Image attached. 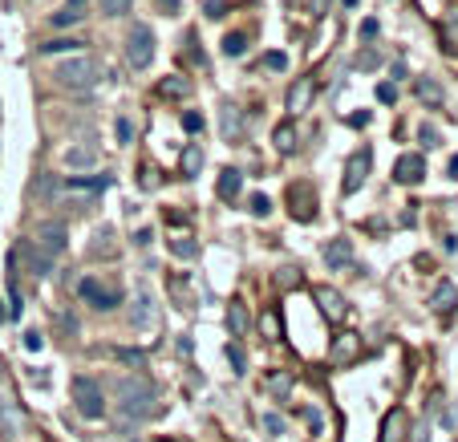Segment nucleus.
<instances>
[{"instance_id": "obj_1", "label": "nucleus", "mask_w": 458, "mask_h": 442, "mask_svg": "<svg viewBox=\"0 0 458 442\" xmlns=\"http://www.w3.org/2000/svg\"><path fill=\"white\" fill-rule=\"evenodd\" d=\"M118 414L126 422H142L154 414V386L147 377H122L118 381Z\"/></svg>"}, {"instance_id": "obj_2", "label": "nucleus", "mask_w": 458, "mask_h": 442, "mask_svg": "<svg viewBox=\"0 0 458 442\" xmlns=\"http://www.w3.org/2000/svg\"><path fill=\"white\" fill-rule=\"evenodd\" d=\"M57 85H66V90H89V85L101 78V69L94 57H69L66 66H57Z\"/></svg>"}, {"instance_id": "obj_3", "label": "nucleus", "mask_w": 458, "mask_h": 442, "mask_svg": "<svg viewBox=\"0 0 458 442\" xmlns=\"http://www.w3.org/2000/svg\"><path fill=\"white\" fill-rule=\"evenodd\" d=\"M69 390H73V402L82 410V418H101L106 414V398H101V386L94 377H73Z\"/></svg>"}, {"instance_id": "obj_4", "label": "nucleus", "mask_w": 458, "mask_h": 442, "mask_svg": "<svg viewBox=\"0 0 458 442\" xmlns=\"http://www.w3.org/2000/svg\"><path fill=\"white\" fill-rule=\"evenodd\" d=\"M126 57H130L134 69H147L154 61V33L150 25H134L130 37H126Z\"/></svg>"}, {"instance_id": "obj_5", "label": "nucleus", "mask_w": 458, "mask_h": 442, "mask_svg": "<svg viewBox=\"0 0 458 442\" xmlns=\"http://www.w3.org/2000/svg\"><path fill=\"white\" fill-rule=\"evenodd\" d=\"M33 247L45 260H57V256L66 252V228H61V223H41L37 235H33Z\"/></svg>"}, {"instance_id": "obj_6", "label": "nucleus", "mask_w": 458, "mask_h": 442, "mask_svg": "<svg viewBox=\"0 0 458 442\" xmlns=\"http://www.w3.org/2000/svg\"><path fill=\"white\" fill-rule=\"evenodd\" d=\"M369 166H373V150L365 147V150H357L349 163H345V183H341V191L345 195H353L361 183H365V175H369Z\"/></svg>"}, {"instance_id": "obj_7", "label": "nucleus", "mask_w": 458, "mask_h": 442, "mask_svg": "<svg viewBox=\"0 0 458 442\" xmlns=\"http://www.w3.org/2000/svg\"><path fill=\"white\" fill-rule=\"evenodd\" d=\"M78 293H82L85 300L94 305V309H114L118 300H122V293H118V288H101L98 280H89V276H85L82 284H78Z\"/></svg>"}, {"instance_id": "obj_8", "label": "nucleus", "mask_w": 458, "mask_h": 442, "mask_svg": "<svg viewBox=\"0 0 458 442\" xmlns=\"http://www.w3.org/2000/svg\"><path fill=\"white\" fill-rule=\"evenodd\" d=\"M393 179L406 183V187L422 183L426 179V159H422V154H402V159L393 163Z\"/></svg>"}, {"instance_id": "obj_9", "label": "nucleus", "mask_w": 458, "mask_h": 442, "mask_svg": "<svg viewBox=\"0 0 458 442\" xmlns=\"http://www.w3.org/2000/svg\"><path fill=\"white\" fill-rule=\"evenodd\" d=\"M288 203H292V219H300V223H309L312 215H316V195H312L309 183L292 187V191H288Z\"/></svg>"}, {"instance_id": "obj_10", "label": "nucleus", "mask_w": 458, "mask_h": 442, "mask_svg": "<svg viewBox=\"0 0 458 442\" xmlns=\"http://www.w3.org/2000/svg\"><path fill=\"white\" fill-rule=\"evenodd\" d=\"M316 305H321V312H325L328 321H345V312H349V305H345L341 293H333V288H316Z\"/></svg>"}, {"instance_id": "obj_11", "label": "nucleus", "mask_w": 458, "mask_h": 442, "mask_svg": "<svg viewBox=\"0 0 458 442\" xmlns=\"http://www.w3.org/2000/svg\"><path fill=\"white\" fill-rule=\"evenodd\" d=\"M454 305H458V288L450 284V280H442L438 288L430 293V309L438 312V317H450V312H454Z\"/></svg>"}, {"instance_id": "obj_12", "label": "nucleus", "mask_w": 458, "mask_h": 442, "mask_svg": "<svg viewBox=\"0 0 458 442\" xmlns=\"http://www.w3.org/2000/svg\"><path fill=\"white\" fill-rule=\"evenodd\" d=\"M357 353H361V337H353V333H341V337H337V345L328 349V361H333V365H349Z\"/></svg>"}, {"instance_id": "obj_13", "label": "nucleus", "mask_w": 458, "mask_h": 442, "mask_svg": "<svg viewBox=\"0 0 458 442\" xmlns=\"http://www.w3.org/2000/svg\"><path fill=\"white\" fill-rule=\"evenodd\" d=\"M312 94H316V85H312L309 78H300V82L288 90V110H292V114H304L312 106Z\"/></svg>"}, {"instance_id": "obj_14", "label": "nucleus", "mask_w": 458, "mask_h": 442, "mask_svg": "<svg viewBox=\"0 0 458 442\" xmlns=\"http://www.w3.org/2000/svg\"><path fill=\"white\" fill-rule=\"evenodd\" d=\"M349 260H353V240L337 235V240L325 247V264H328V268H345Z\"/></svg>"}, {"instance_id": "obj_15", "label": "nucleus", "mask_w": 458, "mask_h": 442, "mask_svg": "<svg viewBox=\"0 0 458 442\" xmlns=\"http://www.w3.org/2000/svg\"><path fill=\"white\" fill-rule=\"evenodd\" d=\"M89 17V0H66L61 13H53V25H78Z\"/></svg>"}, {"instance_id": "obj_16", "label": "nucleus", "mask_w": 458, "mask_h": 442, "mask_svg": "<svg viewBox=\"0 0 458 442\" xmlns=\"http://www.w3.org/2000/svg\"><path fill=\"white\" fill-rule=\"evenodd\" d=\"M215 191H219V199H235L244 191V175H240L235 166H228V171L219 175V187H215Z\"/></svg>"}, {"instance_id": "obj_17", "label": "nucleus", "mask_w": 458, "mask_h": 442, "mask_svg": "<svg viewBox=\"0 0 458 442\" xmlns=\"http://www.w3.org/2000/svg\"><path fill=\"white\" fill-rule=\"evenodd\" d=\"M402 426H406V414L402 410H390L385 422H381V442H402Z\"/></svg>"}, {"instance_id": "obj_18", "label": "nucleus", "mask_w": 458, "mask_h": 442, "mask_svg": "<svg viewBox=\"0 0 458 442\" xmlns=\"http://www.w3.org/2000/svg\"><path fill=\"white\" fill-rule=\"evenodd\" d=\"M228 329H231V337H244L247 333V309L240 305V300H231L228 305Z\"/></svg>"}, {"instance_id": "obj_19", "label": "nucleus", "mask_w": 458, "mask_h": 442, "mask_svg": "<svg viewBox=\"0 0 458 442\" xmlns=\"http://www.w3.org/2000/svg\"><path fill=\"white\" fill-rule=\"evenodd\" d=\"M94 159H98L94 147H69L66 150V166H69V171H78V166H94Z\"/></svg>"}, {"instance_id": "obj_20", "label": "nucleus", "mask_w": 458, "mask_h": 442, "mask_svg": "<svg viewBox=\"0 0 458 442\" xmlns=\"http://www.w3.org/2000/svg\"><path fill=\"white\" fill-rule=\"evenodd\" d=\"M199 171H203V150H199V142H191V147L182 150V175L195 179Z\"/></svg>"}, {"instance_id": "obj_21", "label": "nucleus", "mask_w": 458, "mask_h": 442, "mask_svg": "<svg viewBox=\"0 0 458 442\" xmlns=\"http://www.w3.org/2000/svg\"><path fill=\"white\" fill-rule=\"evenodd\" d=\"M442 41H446L450 49H458V8H450L446 20H442Z\"/></svg>"}, {"instance_id": "obj_22", "label": "nucleus", "mask_w": 458, "mask_h": 442, "mask_svg": "<svg viewBox=\"0 0 458 442\" xmlns=\"http://www.w3.org/2000/svg\"><path fill=\"white\" fill-rule=\"evenodd\" d=\"M150 321H154V305H150V293L142 288L138 293V329H147Z\"/></svg>"}, {"instance_id": "obj_23", "label": "nucleus", "mask_w": 458, "mask_h": 442, "mask_svg": "<svg viewBox=\"0 0 458 442\" xmlns=\"http://www.w3.org/2000/svg\"><path fill=\"white\" fill-rule=\"evenodd\" d=\"M244 49H247V37L244 33H228V37H223V53H228V57H244Z\"/></svg>"}, {"instance_id": "obj_24", "label": "nucleus", "mask_w": 458, "mask_h": 442, "mask_svg": "<svg viewBox=\"0 0 458 442\" xmlns=\"http://www.w3.org/2000/svg\"><path fill=\"white\" fill-rule=\"evenodd\" d=\"M240 130H244V122H240V110H235V106H228V110H223V134H228V138H235Z\"/></svg>"}, {"instance_id": "obj_25", "label": "nucleus", "mask_w": 458, "mask_h": 442, "mask_svg": "<svg viewBox=\"0 0 458 442\" xmlns=\"http://www.w3.org/2000/svg\"><path fill=\"white\" fill-rule=\"evenodd\" d=\"M418 98L430 102V106H442V90L434 82H426V78H422V82H418Z\"/></svg>"}, {"instance_id": "obj_26", "label": "nucleus", "mask_w": 458, "mask_h": 442, "mask_svg": "<svg viewBox=\"0 0 458 442\" xmlns=\"http://www.w3.org/2000/svg\"><path fill=\"white\" fill-rule=\"evenodd\" d=\"M228 361H231V374H247V357L240 345H228Z\"/></svg>"}, {"instance_id": "obj_27", "label": "nucleus", "mask_w": 458, "mask_h": 442, "mask_svg": "<svg viewBox=\"0 0 458 442\" xmlns=\"http://www.w3.org/2000/svg\"><path fill=\"white\" fill-rule=\"evenodd\" d=\"M292 147H296V142H292V126H288V122L276 126V150H280V154H288Z\"/></svg>"}, {"instance_id": "obj_28", "label": "nucleus", "mask_w": 458, "mask_h": 442, "mask_svg": "<svg viewBox=\"0 0 458 442\" xmlns=\"http://www.w3.org/2000/svg\"><path fill=\"white\" fill-rule=\"evenodd\" d=\"M126 8H130V0H101V13L106 17H122Z\"/></svg>"}, {"instance_id": "obj_29", "label": "nucleus", "mask_w": 458, "mask_h": 442, "mask_svg": "<svg viewBox=\"0 0 458 442\" xmlns=\"http://www.w3.org/2000/svg\"><path fill=\"white\" fill-rule=\"evenodd\" d=\"M171 252H175V256H182V260H191V256H195L199 247L191 244V240H175V244H171Z\"/></svg>"}, {"instance_id": "obj_30", "label": "nucleus", "mask_w": 458, "mask_h": 442, "mask_svg": "<svg viewBox=\"0 0 458 442\" xmlns=\"http://www.w3.org/2000/svg\"><path fill=\"white\" fill-rule=\"evenodd\" d=\"M247 207H252V215H268V211H272V199H268V195H252Z\"/></svg>"}, {"instance_id": "obj_31", "label": "nucleus", "mask_w": 458, "mask_h": 442, "mask_svg": "<svg viewBox=\"0 0 458 442\" xmlns=\"http://www.w3.org/2000/svg\"><path fill=\"white\" fill-rule=\"evenodd\" d=\"M45 53H73L78 49V41H49V45H41Z\"/></svg>"}, {"instance_id": "obj_32", "label": "nucleus", "mask_w": 458, "mask_h": 442, "mask_svg": "<svg viewBox=\"0 0 458 442\" xmlns=\"http://www.w3.org/2000/svg\"><path fill=\"white\" fill-rule=\"evenodd\" d=\"M182 130L199 134V130H203V114H182Z\"/></svg>"}, {"instance_id": "obj_33", "label": "nucleus", "mask_w": 458, "mask_h": 442, "mask_svg": "<svg viewBox=\"0 0 458 442\" xmlns=\"http://www.w3.org/2000/svg\"><path fill=\"white\" fill-rule=\"evenodd\" d=\"M357 69H365V73H369V69H377V53L373 49L357 53Z\"/></svg>"}, {"instance_id": "obj_34", "label": "nucleus", "mask_w": 458, "mask_h": 442, "mask_svg": "<svg viewBox=\"0 0 458 442\" xmlns=\"http://www.w3.org/2000/svg\"><path fill=\"white\" fill-rule=\"evenodd\" d=\"M264 66L280 73V69H288V57H284V53H268V57H264Z\"/></svg>"}, {"instance_id": "obj_35", "label": "nucleus", "mask_w": 458, "mask_h": 442, "mask_svg": "<svg viewBox=\"0 0 458 442\" xmlns=\"http://www.w3.org/2000/svg\"><path fill=\"white\" fill-rule=\"evenodd\" d=\"M264 430H268V434H280V430H284V418H280V414H264Z\"/></svg>"}, {"instance_id": "obj_36", "label": "nucleus", "mask_w": 458, "mask_h": 442, "mask_svg": "<svg viewBox=\"0 0 458 442\" xmlns=\"http://www.w3.org/2000/svg\"><path fill=\"white\" fill-rule=\"evenodd\" d=\"M163 94H171V98H182V94H187V82H179V78H175V82H163Z\"/></svg>"}, {"instance_id": "obj_37", "label": "nucleus", "mask_w": 458, "mask_h": 442, "mask_svg": "<svg viewBox=\"0 0 458 442\" xmlns=\"http://www.w3.org/2000/svg\"><path fill=\"white\" fill-rule=\"evenodd\" d=\"M377 102H397V90H393L390 82H381L377 85Z\"/></svg>"}, {"instance_id": "obj_38", "label": "nucleus", "mask_w": 458, "mask_h": 442, "mask_svg": "<svg viewBox=\"0 0 458 442\" xmlns=\"http://www.w3.org/2000/svg\"><path fill=\"white\" fill-rule=\"evenodd\" d=\"M41 345H45L41 333H25V349H41Z\"/></svg>"}, {"instance_id": "obj_39", "label": "nucleus", "mask_w": 458, "mask_h": 442, "mask_svg": "<svg viewBox=\"0 0 458 442\" xmlns=\"http://www.w3.org/2000/svg\"><path fill=\"white\" fill-rule=\"evenodd\" d=\"M118 142H122V147H126V142H130V122H126V118H122V122H118Z\"/></svg>"}, {"instance_id": "obj_40", "label": "nucleus", "mask_w": 458, "mask_h": 442, "mask_svg": "<svg viewBox=\"0 0 458 442\" xmlns=\"http://www.w3.org/2000/svg\"><path fill=\"white\" fill-rule=\"evenodd\" d=\"M264 325H268V333H272V337H280V321H276V312H268V317H264Z\"/></svg>"}, {"instance_id": "obj_41", "label": "nucleus", "mask_w": 458, "mask_h": 442, "mask_svg": "<svg viewBox=\"0 0 458 442\" xmlns=\"http://www.w3.org/2000/svg\"><path fill=\"white\" fill-rule=\"evenodd\" d=\"M159 4H163L166 13H179V0H159Z\"/></svg>"}, {"instance_id": "obj_42", "label": "nucleus", "mask_w": 458, "mask_h": 442, "mask_svg": "<svg viewBox=\"0 0 458 442\" xmlns=\"http://www.w3.org/2000/svg\"><path fill=\"white\" fill-rule=\"evenodd\" d=\"M450 179H458V154L450 159Z\"/></svg>"}, {"instance_id": "obj_43", "label": "nucleus", "mask_w": 458, "mask_h": 442, "mask_svg": "<svg viewBox=\"0 0 458 442\" xmlns=\"http://www.w3.org/2000/svg\"><path fill=\"white\" fill-rule=\"evenodd\" d=\"M414 434H418V438H414V442H426V430H414Z\"/></svg>"}, {"instance_id": "obj_44", "label": "nucleus", "mask_w": 458, "mask_h": 442, "mask_svg": "<svg viewBox=\"0 0 458 442\" xmlns=\"http://www.w3.org/2000/svg\"><path fill=\"white\" fill-rule=\"evenodd\" d=\"M4 317H8V312H4V300H0V325H4Z\"/></svg>"}, {"instance_id": "obj_45", "label": "nucleus", "mask_w": 458, "mask_h": 442, "mask_svg": "<svg viewBox=\"0 0 458 442\" xmlns=\"http://www.w3.org/2000/svg\"><path fill=\"white\" fill-rule=\"evenodd\" d=\"M345 4H349V8H353V4H357V0H345Z\"/></svg>"}]
</instances>
